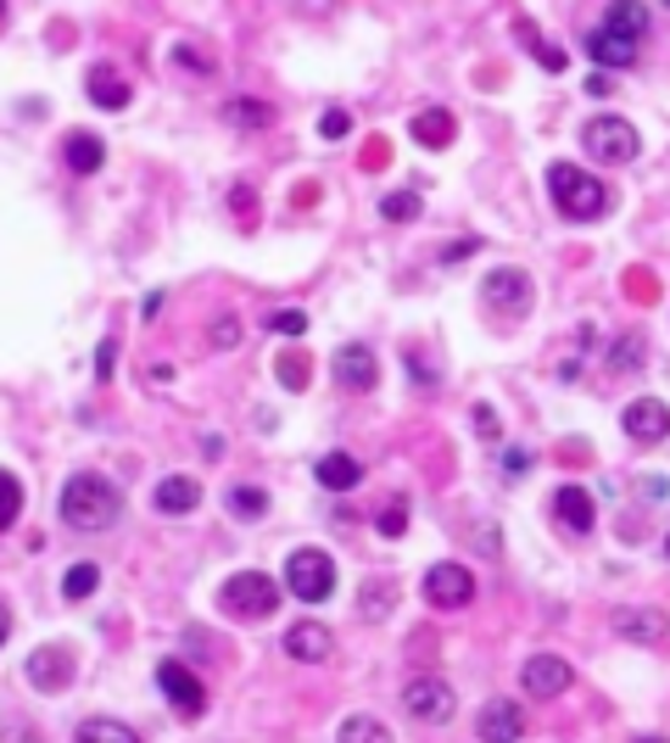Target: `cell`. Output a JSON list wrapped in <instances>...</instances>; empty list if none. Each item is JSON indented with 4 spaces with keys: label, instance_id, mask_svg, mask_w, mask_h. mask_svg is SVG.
I'll list each match as a JSON object with an SVG mask.
<instances>
[{
    "label": "cell",
    "instance_id": "6da1fadb",
    "mask_svg": "<svg viewBox=\"0 0 670 743\" xmlns=\"http://www.w3.org/2000/svg\"><path fill=\"white\" fill-rule=\"evenodd\" d=\"M57 508H62V520H68L73 531H107V526L123 515V492H118L107 476L79 470V476H68Z\"/></svg>",
    "mask_w": 670,
    "mask_h": 743
},
{
    "label": "cell",
    "instance_id": "7a4b0ae2",
    "mask_svg": "<svg viewBox=\"0 0 670 743\" xmlns=\"http://www.w3.org/2000/svg\"><path fill=\"white\" fill-rule=\"evenodd\" d=\"M643 39H648V7H637V0H614V7L603 12V23L593 28L587 51H593L603 68H632Z\"/></svg>",
    "mask_w": 670,
    "mask_h": 743
},
{
    "label": "cell",
    "instance_id": "3957f363",
    "mask_svg": "<svg viewBox=\"0 0 670 743\" xmlns=\"http://www.w3.org/2000/svg\"><path fill=\"white\" fill-rule=\"evenodd\" d=\"M548 191H553V207H559L564 218H576V224L609 213V184L593 179V173L576 168V163H553V168H548Z\"/></svg>",
    "mask_w": 670,
    "mask_h": 743
},
{
    "label": "cell",
    "instance_id": "277c9868",
    "mask_svg": "<svg viewBox=\"0 0 670 743\" xmlns=\"http://www.w3.org/2000/svg\"><path fill=\"white\" fill-rule=\"evenodd\" d=\"M218 603L229 615H247V621H268L279 610V582L263 576V571H241L218 587Z\"/></svg>",
    "mask_w": 670,
    "mask_h": 743
},
{
    "label": "cell",
    "instance_id": "5b68a950",
    "mask_svg": "<svg viewBox=\"0 0 670 743\" xmlns=\"http://www.w3.org/2000/svg\"><path fill=\"white\" fill-rule=\"evenodd\" d=\"M285 587H291L302 603H324L335 592V560L324 548H297L285 560Z\"/></svg>",
    "mask_w": 670,
    "mask_h": 743
},
{
    "label": "cell",
    "instance_id": "8992f818",
    "mask_svg": "<svg viewBox=\"0 0 670 743\" xmlns=\"http://www.w3.org/2000/svg\"><path fill=\"white\" fill-rule=\"evenodd\" d=\"M582 146H587V157H598L603 168H614V163H632V157L643 152L637 129H632L626 118H593V123L582 129Z\"/></svg>",
    "mask_w": 670,
    "mask_h": 743
},
{
    "label": "cell",
    "instance_id": "52a82bcc",
    "mask_svg": "<svg viewBox=\"0 0 670 743\" xmlns=\"http://www.w3.org/2000/svg\"><path fill=\"white\" fill-rule=\"evenodd\" d=\"M403 710H408L414 721L442 727V721H453V716H458V699H453V687H447L442 676H419V682H408V687H403Z\"/></svg>",
    "mask_w": 670,
    "mask_h": 743
},
{
    "label": "cell",
    "instance_id": "ba28073f",
    "mask_svg": "<svg viewBox=\"0 0 670 743\" xmlns=\"http://www.w3.org/2000/svg\"><path fill=\"white\" fill-rule=\"evenodd\" d=\"M157 687L168 693V705H174L184 721H196V716L207 710V687H202V676L190 671L184 660H163V666H157Z\"/></svg>",
    "mask_w": 670,
    "mask_h": 743
},
{
    "label": "cell",
    "instance_id": "9c48e42d",
    "mask_svg": "<svg viewBox=\"0 0 670 743\" xmlns=\"http://www.w3.org/2000/svg\"><path fill=\"white\" fill-rule=\"evenodd\" d=\"M424 598L436 603V610H464V603L475 598V576H469L464 565L442 560V565L424 571Z\"/></svg>",
    "mask_w": 670,
    "mask_h": 743
},
{
    "label": "cell",
    "instance_id": "30bf717a",
    "mask_svg": "<svg viewBox=\"0 0 670 743\" xmlns=\"http://www.w3.org/2000/svg\"><path fill=\"white\" fill-rule=\"evenodd\" d=\"M481 302L492 313H525L531 308V280H525V268H492L481 280Z\"/></svg>",
    "mask_w": 670,
    "mask_h": 743
},
{
    "label": "cell",
    "instance_id": "8fae6325",
    "mask_svg": "<svg viewBox=\"0 0 670 743\" xmlns=\"http://www.w3.org/2000/svg\"><path fill=\"white\" fill-rule=\"evenodd\" d=\"M28 682L39 687V693H62L68 682H73V655H68V648L62 643H45V648H34V655H28Z\"/></svg>",
    "mask_w": 670,
    "mask_h": 743
},
{
    "label": "cell",
    "instance_id": "7c38bea8",
    "mask_svg": "<svg viewBox=\"0 0 670 743\" xmlns=\"http://www.w3.org/2000/svg\"><path fill=\"white\" fill-rule=\"evenodd\" d=\"M620 426H626L632 442H665V436H670V408H665L659 397H637V403H626Z\"/></svg>",
    "mask_w": 670,
    "mask_h": 743
},
{
    "label": "cell",
    "instance_id": "4fadbf2b",
    "mask_svg": "<svg viewBox=\"0 0 670 743\" xmlns=\"http://www.w3.org/2000/svg\"><path fill=\"white\" fill-rule=\"evenodd\" d=\"M519 682H525L531 699H559V693L570 687V666L559 655H531V660H525V671H519Z\"/></svg>",
    "mask_w": 670,
    "mask_h": 743
},
{
    "label": "cell",
    "instance_id": "5bb4252c",
    "mask_svg": "<svg viewBox=\"0 0 670 743\" xmlns=\"http://www.w3.org/2000/svg\"><path fill=\"white\" fill-rule=\"evenodd\" d=\"M335 381H342L347 392H374V381H380V358H374L363 341L342 347V352H335Z\"/></svg>",
    "mask_w": 670,
    "mask_h": 743
},
{
    "label": "cell",
    "instance_id": "9a60e30c",
    "mask_svg": "<svg viewBox=\"0 0 670 743\" xmlns=\"http://www.w3.org/2000/svg\"><path fill=\"white\" fill-rule=\"evenodd\" d=\"M475 732H481V743H514L525 732V716L514 699H492L481 705V716H475Z\"/></svg>",
    "mask_w": 670,
    "mask_h": 743
},
{
    "label": "cell",
    "instance_id": "2e32d148",
    "mask_svg": "<svg viewBox=\"0 0 670 743\" xmlns=\"http://www.w3.org/2000/svg\"><path fill=\"white\" fill-rule=\"evenodd\" d=\"M84 89H89V101L101 107V112H123V107H129V79H123L118 68H107V62L89 68Z\"/></svg>",
    "mask_w": 670,
    "mask_h": 743
},
{
    "label": "cell",
    "instance_id": "e0dca14e",
    "mask_svg": "<svg viewBox=\"0 0 670 743\" xmlns=\"http://www.w3.org/2000/svg\"><path fill=\"white\" fill-rule=\"evenodd\" d=\"M553 515L576 531V537H587L593 531V520H598V508H593V492L587 487H559V498H553Z\"/></svg>",
    "mask_w": 670,
    "mask_h": 743
},
{
    "label": "cell",
    "instance_id": "ac0fdd59",
    "mask_svg": "<svg viewBox=\"0 0 670 743\" xmlns=\"http://www.w3.org/2000/svg\"><path fill=\"white\" fill-rule=\"evenodd\" d=\"M614 632L626 643H665V615L659 610H632V603H620L614 610Z\"/></svg>",
    "mask_w": 670,
    "mask_h": 743
},
{
    "label": "cell",
    "instance_id": "d6986e66",
    "mask_svg": "<svg viewBox=\"0 0 670 743\" xmlns=\"http://www.w3.org/2000/svg\"><path fill=\"white\" fill-rule=\"evenodd\" d=\"M330 626L324 621H297L291 632H285V655H291V660H324L330 655Z\"/></svg>",
    "mask_w": 670,
    "mask_h": 743
},
{
    "label": "cell",
    "instance_id": "ffe728a7",
    "mask_svg": "<svg viewBox=\"0 0 670 743\" xmlns=\"http://www.w3.org/2000/svg\"><path fill=\"white\" fill-rule=\"evenodd\" d=\"M152 503L163 508V515H190V508H202V481H190V476H168V481H157Z\"/></svg>",
    "mask_w": 670,
    "mask_h": 743
},
{
    "label": "cell",
    "instance_id": "44dd1931",
    "mask_svg": "<svg viewBox=\"0 0 670 743\" xmlns=\"http://www.w3.org/2000/svg\"><path fill=\"white\" fill-rule=\"evenodd\" d=\"M313 476H319V487H324V492H347V487H358V481H363V464H358V458H347V453H324V458L313 464Z\"/></svg>",
    "mask_w": 670,
    "mask_h": 743
},
{
    "label": "cell",
    "instance_id": "7402d4cb",
    "mask_svg": "<svg viewBox=\"0 0 670 743\" xmlns=\"http://www.w3.org/2000/svg\"><path fill=\"white\" fill-rule=\"evenodd\" d=\"M453 134H458V123H453V112H442V107H430V112L414 118V141L430 146V152H447Z\"/></svg>",
    "mask_w": 670,
    "mask_h": 743
},
{
    "label": "cell",
    "instance_id": "603a6c76",
    "mask_svg": "<svg viewBox=\"0 0 670 743\" xmlns=\"http://www.w3.org/2000/svg\"><path fill=\"white\" fill-rule=\"evenodd\" d=\"M101 163H107V146L95 141V134L73 129V134H68V168H73V173H95Z\"/></svg>",
    "mask_w": 670,
    "mask_h": 743
},
{
    "label": "cell",
    "instance_id": "cb8c5ba5",
    "mask_svg": "<svg viewBox=\"0 0 670 743\" xmlns=\"http://www.w3.org/2000/svg\"><path fill=\"white\" fill-rule=\"evenodd\" d=\"M73 743H140V732L123 727V721H112V716H89Z\"/></svg>",
    "mask_w": 670,
    "mask_h": 743
},
{
    "label": "cell",
    "instance_id": "d4e9b609",
    "mask_svg": "<svg viewBox=\"0 0 670 743\" xmlns=\"http://www.w3.org/2000/svg\"><path fill=\"white\" fill-rule=\"evenodd\" d=\"M229 515L235 520H263L268 515V492L263 487H229Z\"/></svg>",
    "mask_w": 670,
    "mask_h": 743
},
{
    "label": "cell",
    "instance_id": "484cf974",
    "mask_svg": "<svg viewBox=\"0 0 670 743\" xmlns=\"http://www.w3.org/2000/svg\"><path fill=\"white\" fill-rule=\"evenodd\" d=\"M643 352H648V341L637 336V331H626L614 341V358H609V369L614 375H632V369H643Z\"/></svg>",
    "mask_w": 670,
    "mask_h": 743
},
{
    "label": "cell",
    "instance_id": "4316f807",
    "mask_svg": "<svg viewBox=\"0 0 670 743\" xmlns=\"http://www.w3.org/2000/svg\"><path fill=\"white\" fill-rule=\"evenodd\" d=\"M224 123H235V129H268V123H274V107H263V101H229V107H224Z\"/></svg>",
    "mask_w": 670,
    "mask_h": 743
},
{
    "label": "cell",
    "instance_id": "83f0119b",
    "mask_svg": "<svg viewBox=\"0 0 670 743\" xmlns=\"http://www.w3.org/2000/svg\"><path fill=\"white\" fill-rule=\"evenodd\" d=\"M342 743H392V732L380 727L374 716H347L342 721Z\"/></svg>",
    "mask_w": 670,
    "mask_h": 743
},
{
    "label": "cell",
    "instance_id": "f1b7e54d",
    "mask_svg": "<svg viewBox=\"0 0 670 743\" xmlns=\"http://www.w3.org/2000/svg\"><path fill=\"white\" fill-rule=\"evenodd\" d=\"M17 515H23V481L12 470H0V531H7Z\"/></svg>",
    "mask_w": 670,
    "mask_h": 743
},
{
    "label": "cell",
    "instance_id": "f546056e",
    "mask_svg": "<svg viewBox=\"0 0 670 743\" xmlns=\"http://www.w3.org/2000/svg\"><path fill=\"white\" fill-rule=\"evenodd\" d=\"M514 28H519L525 39H531V57H537V62H542L548 73H564V51H553V45H548V39H542V34L531 28V17H519Z\"/></svg>",
    "mask_w": 670,
    "mask_h": 743
},
{
    "label": "cell",
    "instance_id": "4dcf8cb0",
    "mask_svg": "<svg viewBox=\"0 0 670 743\" xmlns=\"http://www.w3.org/2000/svg\"><path fill=\"white\" fill-rule=\"evenodd\" d=\"M380 218H392V224L419 218V196H414V191H392V196H380Z\"/></svg>",
    "mask_w": 670,
    "mask_h": 743
},
{
    "label": "cell",
    "instance_id": "1f68e13d",
    "mask_svg": "<svg viewBox=\"0 0 670 743\" xmlns=\"http://www.w3.org/2000/svg\"><path fill=\"white\" fill-rule=\"evenodd\" d=\"M95 587H101V571H95V565H73L62 576V598H89Z\"/></svg>",
    "mask_w": 670,
    "mask_h": 743
},
{
    "label": "cell",
    "instance_id": "d6a6232c",
    "mask_svg": "<svg viewBox=\"0 0 670 743\" xmlns=\"http://www.w3.org/2000/svg\"><path fill=\"white\" fill-rule=\"evenodd\" d=\"M274 375H279V386L302 392V386H308V358H302V352H285V358L274 363Z\"/></svg>",
    "mask_w": 670,
    "mask_h": 743
},
{
    "label": "cell",
    "instance_id": "836d02e7",
    "mask_svg": "<svg viewBox=\"0 0 670 743\" xmlns=\"http://www.w3.org/2000/svg\"><path fill=\"white\" fill-rule=\"evenodd\" d=\"M268 331H279V336H302V331H308V313H297V308H274V313H268Z\"/></svg>",
    "mask_w": 670,
    "mask_h": 743
},
{
    "label": "cell",
    "instance_id": "e575fe53",
    "mask_svg": "<svg viewBox=\"0 0 670 743\" xmlns=\"http://www.w3.org/2000/svg\"><path fill=\"white\" fill-rule=\"evenodd\" d=\"M403 526H408V498H392L386 515H380V537H403Z\"/></svg>",
    "mask_w": 670,
    "mask_h": 743
},
{
    "label": "cell",
    "instance_id": "d590c367",
    "mask_svg": "<svg viewBox=\"0 0 670 743\" xmlns=\"http://www.w3.org/2000/svg\"><path fill=\"white\" fill-rule=\"evenodd\" d=\"M397 603V587H386V582H374L369 592H363V615H386Z\"/></svg>",
    "mask_w": 670,
    "mask_h": 743
},
{
    "label": "cell",
    "instance_id": "8d00e7d4",
    "mask_svg": "<svg viewBox=\"0 0 670 743\" xmlns=\"http://www.w3.org/2000/svg\"><path fill=\"white\" fill-rule=\"evenodd\" d=\"M347 129H352V118H347L342 107H330V112H324V123H319L324 141H347Z\"/></svg>",
    "mask_w": 670,
    "mask_h": 743
},
{
    "label": "cell",
    "instance_id": "74e56055",
    "mask_svg": "<svg viewBox=\"0 0 670 743\" xmlns=\"http://www.w3.org/2000/svg\"><path fill=\"white\" fill-rule=\"evenodd\" d=\"M112 369H118V341L107 336V341H101V352H95V375L112 381Z\"/></svg>",
    "mask_w": 670,
    "mask_h": 743
},
{
    "label": "cell",
    "instance_id": "f35d334b",
    "mask_svg": "<svg viewBox=\"0 0 670 743\" xmlns=\"http://www.w3.org/2000/svg\"><path fill=\"white\" fill-rule=\"evenodd\" d=\"M235 336H241V324H235V319H218V324H213V347H235Z\"/></svg>",
    "mask_w": 670,
    "mask_h": 743
},
{
    "label": "cell",
    "instance_id": "ab89813d",
    "mask_svg": "<svg viewBox=\"0 0 670 743\" xmlns=\"http://www.w3.org/2000/svg\"><path fill=\"white\" fill-rule=\"evenodd\" d=\"M475 431H481L487 442H498V414L492 408H475Z\"/></svg>",
    "mask_w": 670,
    "mask_h": 743
},
{
    "label": "cell",
    "instance_id": "60d3db41",
    "mask_svg": "<svg viewBox=\"0 0 670 743\" xmlns=\"http://www.w3.org/2000/svg\"><path fill=\"white\" fill-rule=\"evenodd\" d=\"M503 470L519 476V470H531V458H525V453H503Z\"/></svg>",
    "mask_w": 670,
    "mask_h": 743
},
{
    "label": "cell",
    "instance_id": "b9f144b4",
    "mask_svg": "<svg viewBox=\"0 0 670 743\" xmlns=\"http://www.w3.org/2000/svg\"><path fill=\"white\" fill-rule=\"evenodd\" d=\"M469 252H475V241H453V247H447V263H458V257H469Z\"/></svg>",
    "mask_w": 670,
    "mask_h": 743
},
{
    "label": "cell",
    "instance_id": "7bdbcfd3",
    "mask_svg": "<svg viewBox=\"0 0 670 743\" xmlns=\"http://www.w3.org/2000/svg\"><path fill=\"white\" fill-rule=\"evenodd\" d=\"M7 637H12V610L0 603V643H7Z\"/></svg>",
    "mask_w": 670,
    "mask_h": 743
},
{
    "label": "cell",
    "instance_id": "ee69618b",
    "mask_svg": "<svg viewBox=\"0 0 670 743\" xmlns=\"http://www.w3.org/2000/svg\"><path fill=\"white\" fill-rule=\"evenodd\" d=\"M637 743H665V738H637Z\"/></svg>",
    "mask_w": 670,
    "mask_h": 743
},
{
    "label": "cell",
    "instance_id": "f6af8a7d",
    "mask_svg": "<svg viewBox=\"0 0 670 743\" xmlns=\"http://www.w3.org/2000/svg\"><path fill=\"white\" fill-rule=\"evenodd\" d=\"M665 560H670V537H665Z\"/></svg>",
    "mask_w": 670,
    "mask_h": 743
}]
</instances>
